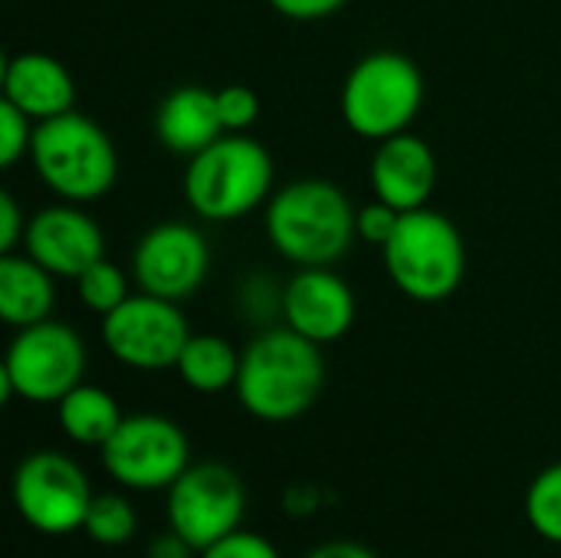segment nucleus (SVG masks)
Wrapping results in <instances>:
<instances>
[{
	"label": "nucleus",
	"mask_w": 561,
	"mask_h": 558,
	"mask_svg": "<svg viewBox=\"0 0 561 558\" xmlns=\"http://www.w3.org/2000/svg\"><path fill=\"white\" fill-rule=\"evenodd\" d=\"M23 253L46 266L56 280H79L95 260L105 257V234L82 210V204H53L26 220Z\"/></svg>",
	"instance_id": "ddd939ff"
},
{
	"label": "nucleus",
	"mask_w": 561,
	"mask_h": 558,
	"mask_svg": "<svg viewBox=\"0 0 561 558\" xmlns=\"http://www.w3.org/2000/svg\"><path fill=\"white\" fill-rule=\"evenodd\" d=\"M381 257L391 283L424 306L450 299L467 276L463 237L457 224L434 207L404 210Z\"/></svg>",
	"instance_id": "39448f33"
},
{
	"label": "nucleus",
	"mask_w": 561,
	"mask_h": 558,
	"mask_svg": "<svg viewBox=\"0 0 561 558\" xmlns=\"http://www.w3.org/2000/svg\"><path fill=\"white\" fill-rule=\"evenodd\" d=\"M3 99L33 122H46L76 109V82L56 56L23 49L3 62Z\"/></svg>",
	"instance_id": "dca6fc26"
},
{
	"label": "nucleus",
	"mask_w": 561,
	"mask_h": 558,
	"mask_svg": "<svg viewBox=\"0 0 561 558\" xmlns=\"http://www.w3.org/2000/svg\"><path fill=\"white\" fill-rule=\"evenodd\" d=\"M33 132H36L33 118L3 99L0 102V164L3 168H13L23 155H30Z\"/></svg>",
	"instance_id": "b1692460"
},
{
	"label": "nucleus",
	"mask_w": 561,
	"mask_h": 558,
	"mask_svg": "<svg viewBox=\"0 0 561 558\" xmlns=\"http://www.w3.org/2000/svg\"><path fill=\"white\" fill-rule=\"evenodd\" d=\"M348 0H270V7L286 20H325L339 13Z\"/></svg>",
	"instance_id": "c85d7f7f"
},
{
	"label": "nucleus",
	"mask_w": 561,
	"mask_h": 558,
	"mask_svg": "<svg viewBox=\"0 0 561 558\" xmlns=\"http://www.w3.org/2000/svg\"><path fill=\"white\" fill-rule=\"evenodd\" d=\"M325 362L316 342L283 329L260 332L240 358L237 398L247 414L266 424H286L302 418L322 395Z\"/></svg>",
	"instance_id": "f257e3e1"
},
{
	"label": "nucleus",
	"mask_w": 561,
	"mask_h": 558,
	"mask_svg": "<svg viewBox=\"0 0 561 558\" xmlns=\"http://www.w3.org/2000/svg\"><path fill=\"white\" fill-rule=\"evenodd\" d=\"M526 520L529 526L561 546V460L546 467L526 490Z\"/></svg>",
	"instance_id": "4be33fe9"
},
{
	"label": "nucleus",
	"mask_w": 561,
	"mask_h": 558,
	"mask_svg": "<svg viewBox=\"0 0 561 558\" xmlns=\"http://www.w3.org/2000/svg\"><path fill=\"white\" fill-rule=\"evenodd\" d=\"M105 474L138 493L168 490L191 467L187 434L161 414H131L99 447Z\"/></svg>",
	"instance_id": "6e6552de"
},
{
	"label": "nucleus",
	"mask_w": 561,
	"mask_h": 558,
	"mask_svg": "<svg viewBox=\"0 0 561 558\" xmlns=\"http://www.w3.org/2000/svg\"><path fill=\"white\" fill-rule=\"evenodd\" d=\"M306 558H378L368 546L362 543H345V539H335V543H325L319 549H312Z\"/></svg>",
	"instance_id": "c756f323"
},
{
	"label": "nucleus",
	"mask_w": 561,
	"mask_h": 558,
	"mask_svg": "<svg viewBox=\"0 0 561 558\" xmlns=\"http://www.w3.org/2000/svg\"><path fill=\"white\" fill-rule=\"evenodd\" d=\"M348 194L325 178H299L266 204V237L296 266H332L358 240Z\"/></svg>",
	"instance_id": "f03ea898"
},
{
	"label": "nucleus",
	"mask_w": 561,
	"mask_h": 558,
	"mask_svg": "<svg viewBox=\"0 0 561 558\" xmlns=\"http://www.w3.org/2000/svg\"><path fill=\"white\" fill-rule=\"evenodd\" d=\"M273 155L243 132H227L184 168L187 207L210 220L230 224L253 214L273 191Z\"/></svg>",
	"instance_id": "7ed1b4c3"
},
{
	"label": "nucleus",
	"mask_w": 561,
	"mask_h": 558,
	"mask_svg": "<svg viewBox=\"0 0 561 558\" xmlns=\"http://www.w3.org/2000/svg\"><path fill=\"white\" fill-rule=\"evenodd\" d=\"M398 220H401V210H394L391 204H385V201L375 197L371 204H365V207L355 210L358 240H365V243H371V247H385V243L391 240Z\"/></svg>",
	"instance_id": "a878e982"
},
{
	"label": "nucleus",
	"mask_w": 561,
	"mask_h": 558,
	"mask_svg": "<svg viewBox=\"0 0 561 558\" xmlns=\"http://www.w3.org/2000/svg\"><path fill=\"white\" fill-rule=\"evenodd\" d=\"M26 234V217L20 210V204L13 201V194H0V253H13L23 243Z\"/></svg>",
	"instance_id": "cd10ccee"
},
{
	"label": "nucleus",
	"mask_w": 561,
	"mask_h": 558,
	"mask_svg": "<svg viewBox=\"0 0 561 558\" xmlns=\"http://www.w3.org/2000/svg\"><path fill=\"white\" fill-rule=\"evenodd\" d=\"M92 487L82 467L59 451H36L13 474L16 513L46 536H69L85 526Z\"/></svg>",
	"instance_id": "9b49d317"
},
{
	"label": "nucleus",
	"mask_w": 561,
	"mask_h": 558,
	"mask_svg": "<svg viewBox=\"0 0 561 558\" xmlns=\"http://www.w3.org/2000/svg\"><path fill=\"white\" fill-rule=\"evenodd\" d=\"M36 178L69 204L105 197L118 178V151L108 132L76 109L36 122L30 155Z\"/></svg>",
	"instance_id": "20e7f679"
},
{
	"label": "nucleus",
	"mask_w": 561,
	"mask_h": 558,
	"mask_svg": "<svg viewBox=\"0 0 561 558\" xmlns=\"http://www.w3.org/2000/svg\"><path fill=\"white\" fill-rule=\"evenodd\" d=\"M194 553L178 533H168V536H161V539H151V546H148V558H187Z\"/></svg>",
	"instance_id": "7c9ffc66"
},
{
	"label": "nucleus",
	"mask_w": 561,
	"mask_h": 558,
	"mask_svg": "<svg viewBox=\"0 0 561 558\" xmlns=\"http://www.w3.org/2000/svg\"><path fill=\"white\" fill-rule=\"evenodd\" d=\"M217 112L224 132H247L260 118V95L250 86H224L217 89Z\"/></svg>",
	"instance_id": "393cba45"
},
{
	"label": "nucleus",
	"mask_w": 561,
	"mask_h": 558,
	"mask_svg": "<svg viewBox=\"0 0 561 558\" xmlns=\"http://www.w3.org/2000/svg\"><path fill=\"white\" fill-rule=\"evenodd\" d=\"M210 273V247L191 224L168 220L141 234L131 253V276L141 293L158 299H191Z\"/></svg>",
	"instance_id": "f8f14e48"
},
{
	"label": "nucleus",
	"mask_w": 561,
	"mask_h": 558,
	"mask_svg": "<svg viewBox=\"0 0 561 558\" xmlns=\"http://www.w3.org/2000/svg\"><path fill=\"white\" fill-rule=\"evenodd\" d=\"M368 178L378 201L391 204L401 214L417 210L427 207L437 187V158L421 135L401 132L378 141Z\"/></svg>",
	"instance_id": "2eb2a0df"
},
{
	"label": "nucleus",
	"mask_w": 561,
	"mask_h": 558,
	"mask_svg": "<svg viewBox=\"0 0 561 558\" xmlns=\"http://www.w3.org/2000/svg\"><path fill=\"white\" fill-rule=\"evenodd\" d=\"M56 309V276L26 253H0V316L13 329L46 322Z\"/></svg>",
	"instance_id": "a211bd4d"
},
{
	"label": "nucleus",
	"mask_w": 561,
	"mask_h": 558,
	"mask_svg": "<svg viewBox=\"0 0 561 558\" xmlns=\"http://www.w3.org/2000/svg\"><path fill=\"white\" fill-rule=\"evenodd\" d=\"M279 312L286 326L316 345L348 335L358 316L352 286L329 266H299V273L279 289Z\"/></svg>",
	"instance_id": "4468645a"
},
{
	"label": "nucleus",
	"mask_w": 561,
	"mask_h": 558,
	"mask_svg": "<svg viewBox=\"0 0 561 558\" xmlns=\"http://www.w3.org/2000/svg\"><path fill=\"white\" fill-rule=\"evenodd\" d=\"M85 375V342L66 322L46 319L16 329L3 365L0 395L3 401L23 398L30 405H59Z\"/></svg>",
	"instance_id": "0eeeda50"
},
{
	"label": "nucleus",
	"mask_w": 561,
	"mask_h": 558,
	"mask_svg": "<svg viewBox=\"0 0 561 558\" xmlns=\"http://www.w3.org/2000/svg\"><path fill=\"white\" fill-rule=\"evenodd\" d=\"M135 529H138V516H135L131 500H125L122 493L92 497L89 513H85V526H82V533L92 543L118 549V546H125L135 536Z\"/></svg>",
	"instance_id": "412c9836"
},
{
	"label": "nucleus",
	"mask_w": 561,
	"mask_h": 558,
	"mask_svg": "<svg viewBox=\"0 0 561 558\" xmlns=\"http://www.w3.org/2000/svg\"><path fill=\"white\" fill-rule=\"evenodd\" d=\"M154 132L168 151L187 158L214 145L220 135H227L217 112V89L178 86L174 92H168L154 112Z\"/></svg>",
	"instance_id": "f3484780"
},
{
	"label": "nucleus",
	"mask_w": 561,
	"mask_h": 558,
	"mask_svg": "<svg viewBox=\"0 0 561 558\" xmlns=\"http://www.w3.org/2000/svg\"><path fill=\"white\" fill-rule=\"evenodd\" d=\"M191 326L181 303L151 293H131L118 309L102 316V342L115 362L135 372H168L178 365Z\"/></svg>",
	"instance_id": "9d476101"
},
{
	"label": "nucleus",
	"mask_w": 561,
	"mask_h": 558,
	"mask_svg": "<svg viewBox=\"0 0 561 558\" xmlns=\"http://www.w3.org/2000/svg\"><path fill=\"white\" fill-rule=\"evenodd\" d=\"M247 513V490L237 470L217 460L191 464L168 487V523L194 553L210 549L233 529Z\"/></svg>",
	"instance_id": "1a4fd4ad"
},
{
	"label": "nucleus",
	"mask_w": 561,
	"mask_h": 558,
	"mask_svg": "<svg viewBox=\"0 0 561 558\" xmlns=\"http://www.w3.org/2000/svg\"><path fill=\"white\" fill-rule=\"evenodd\" d=\"M240 358H243V352H237L230 339L210 335V332H201V335L191 332V339H187L174 372L181 375V382L191 391H197V395H220V391L237 385Z\"/></svg>",
	"instance_id": "6ab92c4d"
},
{
	"label": "nucleus",
	"mask_w": 561,
	"mask_h": 558,
	"mask_svg": "<svg viewBox=\"0 0 561 558\" xmlns=\"http://www.w3.org/2000/svg\"><path fill=\"white\" fill-rule=\"evenodd\" d=\"M56 418H59L62 434L82 447H102L118 431V424L125 421L118 401L105 388H95L85 382L76 385L56 405Z\"/></svg>",
	"instance_id": "aec40b11"
},
{
	"label": "nucleus",
	"mask_w": 561,
	"mask_h": 558,
	"mask_svg": "<svg viewBox=\"0 0 561 558\" xmlns=\"http://www.w3.org/2000/svg\"><path fill=\"white\" fill-rule=\"evenodd\" d=\"M424 105V72L394 49L362 56L342 82V122L365 141H385L411 128Z\"/></svg>",
	"instance_id": "423d86ee"
},
{
	"label": "nucleus",
	"mask_w": 561,
	"mask_h": 558,
	"mask_svg": "<svg viewBox=\"0 0 561 558\" xmlns=\"http://www.w3.org/2000/svg\"><path fill=\"white\" fill-rule=\"evenodd\" d=\"M201 558H279V553L266 536L250 533V529H233L230 536L204 549Z\"/></svg>",
	"instance_id": "bb28decb"
},
{
	"label": "nucleus",
	"mask_w": 561,
	"mask_h": 558,
	"mask_svg": "<svg viewBox=\"0 0 561 558\" xmlns=\"http://www.w3.org/2000/svg\"><path fill=\"white\" fill-rule=\"evenodd\" d=\"M79 299L85 303V309L99 312V316H108L112 309H118L131 293H128V276L118 263L112 260H95L79 280Z\"/></svg>",
	"instance_id": "5701e85b"
}]
</instances>
